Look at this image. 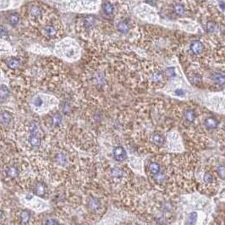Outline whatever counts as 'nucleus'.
Segmentation results:
<instances>
[{
    "label": "nucleus",
    "instance_id": "1",
    "mask_svg": "<svg viewBox=\"0 0 225 225\" xmlns=\"http://www.w3.org/2000/svg\"><path fill=\"white\" fill-rule=\"evenodd\" d=\"M113 157L114 158L117 160V161H124L126 157H127V154H126V151L122 147H117L113 149Z\"/></svg>",
    "mask_w": 225,
    "mask_h": 225
},
{
    "label": "nucleus",
    "instance_id": "2",
    "mask_svg": "<svg viewBox=\"0 0 225 225\" xmlns=\"http://www.w3.org/2000/svg\"><path fill=\"white\" fill-rule=\"evenodd\" d=\"M190 49L195 53V54H200L204 51V45L199 42V41H194L191 42L190 45Z\"/></svg>",
    "mask_w": 225,
    "mask_h": 225
},
{
    "label": "nucleus",
    "instance_id": "3",
    "mask_svg": "<svg viewBox=\"0 0 225 225\" xmlns=\"http://www.w3.org/2000/svg\"><path fill=\"white\" fill-rule=\"evenodd\" d=\"M28 141L29 143L34 147H38L41 145L42 140H41V135L38 134H34V133H31L30 136L28 138Z\"/></svg>",
    "mask_w": 225,
    "mask_h": 225
},
{
    "label": "nucleus",
    "instance_id": "4",
    "mask_svg": "<svg viewBox=\"0 0 225 225\" xmlns=\"http://www.w3.org/2000/svg\"><path fill=\"white\" fill-rule=\"evenodd\" d=\"M12 115L7 111L0 112V123L3 125H9L12 121Z\"/></svg>",
    "mask_w": 225,
    "mask_h": 225
},
{
    "label": "nucleus",
    "instance_id": "5",
    "mask_svg": "<svg viewBox=\"0 0 225 225\" xmlns=\"http://www.w3.org/2000/svg\"><path fill=\"white\" fill-rule=\"evenodd\" d=\"M62 115H61L60 113H59V112L54 113V114L52 116V118H51V123H52V125H53L54 127H59V126H60V125L62 124Z\"/></svg>",
    "mask_w": 225,
    "mask_h": 225
},
{
    "label": "nucleus",
    "instance_id": "6",
    "mask_svg": "<svg viewBox=\"0 0 225 225\" xmlns=\"http://www.w3.org/2000/svg\"><path fill=\"white\" fill-rule=\"evenodd\" d=\"M55 160H56L58 164H59L61 166H65L68 163V157L66 156V154L60 152V153L56 155Z\"/></svg>",
    "mask_w": 225,
    "mask_h": 225
},
{
    "label": "nucleus",
    "instance_id": "7",
    "mask_svg": "<svg viewBox=\"0 0 225 225\" xmlns=\"http://www.w3.org/2000/svg\"><path fill=\"white\" fill-rule=\"evenodd\" d=\"M45 192H46V187H45V185L43 184L38 183V184H37L35 185V187H34V193L36 195L42 196H43L45 194Z\"/></svg>",
    "mask_w": 225,
    "mask_h": 225
},
{
    "label": "nucleus",
    "instance_id": "8",
    "mask_svg": "<svg viewBox=\"0 0 225 225\" xmlns=\"http://www.w3.org/2000/svg\"><path fill=\"white\" fill-rule=\"evenodd\" d=\"M213 80L217 84H218V85H221V86L225 85V76L224 75H222L221 73H215V74H213Z\"/></svg>",
    "mask_w": 225,
    "mask_h": 225
},
{
    "label": "nucleus",
    "instance_id": "9",
    "mask_svg": "<svg viewBox=\"0 0 225 225\" xmlns=\"http://www.w3.org/2000/svg\"><path fill=\"white\" fill-rule=\"evenodd\" d=\"M20 60H19L18 59H16V58H10V59H9L7 60V65H8L10 69H12V70L19 68V67H20Z\"/></svg>",
    "mask_w": 225,
    "mask_h": 225
},
{
    "label": "nucleus",
    "instance_id": "10",
    "mask_svg": "<svg viewBox=\"0 0 225 225\" xmlns=\"http://www.w3.org/2000/svg\"><path fill=\"white\" fill-rule=\"evenodd\" d=\"M10 96V90L4 85H1L0 86V99L1 100H4L6 98H8Z\"/></svg>",
    "mask_w": 225,
    "mask_h": 225
},
{
    "label": "nucleus",
    "instance_id": "11",
    "mask_svg": "<svg viewBox=\"0 0 225 225\" xmlns=\"http://www.w3.org/2000/svg\"><path fill=\"white\" fill-rule=\"evenodd\" d=\"M88 207L91 210L96 211L100 207V202L96 198H91V199H90L89 202H88Z\"/></svg>",
    "mask_w": 225,
    "mask_h": 225
},
{
    "label": "nucleus",
    "instance_id": "12",
    "mask_svg": "<svg viewBox=\"0 0 225 225\" xmlns=\"http://www.w3.org/2000/svg\"><path fill=\"white\" fill-rule=\"evenodd\" d=\"M205 125L208 129H215L217 126V121L214 118H207L205 120Z\"/></svg>",
    "mask_w": 225,
    "mask_h": 225
},
{
    "label": "nucleus",
    "instance_id": "13",
    "mask_svg": "<svg viewBox=\"0 0 225 225\" xmlns=\"http://www.w3.org/2000/svg\"><path fill=\"white\" fill-rule=\"evenodd\" d=\"M18 175H19V170L14 166H11L7 169V175L10 178H15L18 176Z\"/></svg>",
    "mask_w": 225,
    "mask_h": 225
},
{
    "label": "nucleus",
    "instance_id": "14",
    "mask_svg": "<svg viewBox=\"0 0 225 225\" xmlns=\"http://www.w3.org/2000/svg\"><path fill=\"white\" fill-rule=\"evenodd\" d=\"M185 118L189 122H193L196 119V113L193 110H186L185 112Z\"/></svg>",
    "mask_w": 225,
    "mask_h": 225
},
{
    "label": "nucleus",
    "instance_id": "15",
    "mask_svg": "<svg viewBox=\"0 0 225 225\" xmlns=\"http://www.w3.org/2000/svg\"><path fill=\"white\" fill-rule=\"evenodd\" d=\"M45 32L48 37H53L57 33V30L52 25H47L45 27Z\"/></svg>",
    "mask_w": 225,
    "mask_h": 225
},
{
    "label": "nucleus",
    "instance_id": "16",
    "mask_svg": "<svg viewBox=\"0 0 225 225\" xmlns=\"http://www.w3.org/2000/svg\"><path fill=\"white\" fill-rule=\"evenodd\" d=\"M151 173L153 175H156L160 172V165L157 163H151L149 166Z\"/></svg>",
    "mask_w": 225,
    "mask_h": 225
},
{
    "label": "nucleus",
    "instance_id": "17",
    "mask_svg": "<svg viewBox=\"0 0 225 225\" xmlns=\"http://www.w3.org/2000/svg\"><path fill=\"white\" fill-rule=\"evenodd\" d=\"M152 140L154 141V143L158 145H163L164 143V138L159 134H154L152 136Z\"/></svg>",
    "mask_w": 225,
    "mask_h": 225
},
{
    "label": "nucleus",
    "instance_id": "18",
    "mask_svg": "<svg viewBox=\"0 0 225 225\" xmlns=\"http://www.w3.org/2000/svg\"><path fill=\"white\" fill-rule=\"evenodd\" d=\"M111 174H112V177L117 178V179H120V178H122L123 175H124L123 171H122L120 168H112V170H111Z\"/></svg>",
    "mask_w": 225,
    "mask_h": 225
},
{
    "label": "nucleus",
    "instance_id": "19",
    "mask_svg": "<svg viewBox=\"0 0 225 225\" xmlns=\"http://www.w3.org/2000/svg\"><path fill=\"white\" fill-rule=\"evenodd\" d=\"M117 28H118L119 31H120L122 33H127L129 31V26L125 22H119L117 25Z\"/></svg>",
    "mask_w": 225,
    "mask_h": 225
},
{
    "label": "nucleus",
    "instance_id": "20",
    "mask_svg": "<svg viewBox=\"0 0 225 225\" xmlns=\"http://www.w3.org/2000/svg\"><path fill=\"white\" fill-rule=\"evenodd\" d=\"M103 10L107 14H112L113 12V6L110 3H105L103 4Z\"/></svg>",
    "mask_w": 225,
    "mask_h": 225
},
{
    "label": "nucleus",
    "instance_id": "21",
    "mask_svg": "<svg viewBox=\"0 0 225 225\" xmlns=\"http://www.w3.org/2000/svg\"><path fill=\"white\" fill-rule=\"evenodd\" d=\"M30 217H31V213H29L28 211L24 210V211H22V212L20 213V219H21L22 222H24V223L28 222L29 219H30Z\"/></svg>",
    "mask_w": 225,
    "mask_h": 225
},
{
    "label": "nucleus",
    "instance_id": "22",
    "mask_svg": "<svg viewBox=\"0 0 225 225\" xmlns=\"http://www.w3.org/2000/svg\"><path fill=\"white\" fill-rule=\"evenodd\" d=\"M19 22V17L16 14H10L9 16V23L13 26L16 25Z\"/></svg>",
    "mask_w": 225,
    "mask_h": 225
},
{
    "label": "nucleus",
    "instance_id": "23",
    "mask_svg": "<svg viewBox=\"0 0 225 225\" xmlns=\"http://www.w3.org/2000/svg\"><path fill=\"white\" fill-rule=\"evenodd\" d=\"M154 179H155V181L158 183V184H163V182H164V179H165V177H164V175L163 174H161L160 172L159 173H158V174H156V175H154Z\"/></svg>",
    "mask_w": 225,
    "mask_h": 225
},
{
    "label": "nucleus",
    "instance_id": "24",
    "mask_svg": "<svg viewBox=\"0 0 225 225\" xmlns=\"http://www.w3.org/2000/svg\"><path fill=\"white\" fill-rule=\"evenodd\" d=\"M174 10H175V12L179 15H183V14L185 13V9L181 4H175Z\"/></svg>",
    "mask_w": 225,
    "mask_h": 225
},
{
    "label": "nucleus",
    "instance_id": "25",
    "mask_svg": "<svg viewBox=\"0 0 225 225\" xmlns=\"http://www.w3.org/2000/svg\"><path fill=\"white\" fill-rule=\"evenodd\" d=\"M94 23H95V20H94V19L92 18V17H91V16H89L87 17L86 20H85V25L88 28H91L93 25H94Z\"/></svg>",
    "mask_w": 225,
    "mask_h": 225
},
{
    "label": "nucleus",
    "instance_id": "26",
    "mask_svg": "<svg viewBox=\"0 0 225 225\" xmlns=\"http://www.w3.org/2000/svg\"><path fill=\"white\" fill-rule=\"evenodd\" d=\"M70 110H71V108H70V105L68 103V102H64L63 103L62 105V112L64 113V114H68L70 112Z\"/></svg>",
    "mask_w": 225,
    "mask_h": 225
},
{
    "label": "nucleus",
    "instance_id": "27",
    "mask_svg": "<svg viewBox=\"0 0 225 225\" xmlns=\"http://www.w3.org/2000/svg\"><path fill=\"white\" fill-rule=\"evenodd\" d=\"M31 14L35 16V17H38L41 14V10L40 8H38L37 6H34L31 9Z\"/></svg>",
    "mask_w": 225,
    "mask_h": 225
},
{
    "label": "nucleus",
    "instance_id": "28",
    "mask_svg": "<svg viewBox=\"0 0 225 225\" xmlns=\"http://www.w3.org/2000/svg\"><path fill=\"white\" fill-rule=\"evenodd\" d=\"M217 174L220 178L225 179V166H219L217 168Z\"/></svg>",
    "mask_w": 225,
    "mask_h": 225
},
{
    "label": "nucleus",
    "instance_id": "29",
    "mask_svg": "<svg viewBox=\"0 0 225 225\" xmlns=\"http://www.w3.org/2000/svg\"><path fill=\"white\" fill-rule=\"evenodd\" d=\"M8 36V31L7 30L3 27V26H0V37L2 38H6Z\"/></svg>",
    "mask_w": 225,
    "mask_h": 225
},
{
    "label": "nucleus",
    "instance_id": "30",
    "mask_svg": "<svg viewBox=\"0 0 225 225\" xmlns=\"http://www.w3.org/2000/svg\"><path fill=\"white\" fill-rule=\"evenodd\" d=\"M207 31H209V32H213V31L215 30V25H214V23H213V22H208V23L207 24Z\"/></svg>",
    "mask_w": 225,
    "mask_h": 225
},
{
    "label": "nucleus",
    "instance_id": "31",
    "mask_svg": "<svg viewBox=\"0 0 225 225\" xmlns=\"http://www.w3.org/2000/svg\"><path fill=\"white\" fill-rule=\"evenodd\" d=\"M204 180H205V182H207V183H211V182L213 181V176L210 175V174L207 173V174H205V175H204Z\"/></svg>",
    "mask_w": 225,
    "mask_h": 225
},
{
    "label": "nucleus",
    "instance_id": "32",
    "mask_svg": "<svg viewBox=\"0 0 225 225\" xmlns=\"http://www.w3.org/2000/svg\"><path fill=\"white\" fill-rule=\"evenodd\" d=\"M33 103H34V105L35 106H38V107H39V106H41L42 104V99L41 98V97H36L35 99H34V101H33Z\"/></svg>",
    "mask_w": 225,
    "mask_h": 225
},
{
    "label": "nucleus",
    "instance_id": "33",
    "mask_svg": "<svg viewBox=\"0 0 225 225\" xmlns=\"http://www.w3.org/2000/svg\"><path fill=\"white\" fill-rule=\"evenodd\" d=\"M45 224H50V225L59 224V223L58 221H56V220H54V219H52V218H50V219H48V220L45 222Z\"/></svg>",
    "mask_w": 225,
    "mask_h": 225
},
{
    "label": "nucleus",
    "instance_id": "34",
    "mask_svg": "<svg viewBox=\"0 0 225 225\" xmlns=\"http://www.w3.org/2000/svg\"><path fill=\"white\" fill-rule=\"evenodd\" d=\"M167 74L169 75V76H174V75H175L174 69H168V70H167Z\"/></svg>",
    "mask_w": 225,
    "mask_h": 225
},
{
    "label": "nucleus",
    "instance_id": "35",
    "mask_svg": "<svg viewBox=\"0 0 225 225\" xmlns=\"http://www.w3.org/2000/svg\"><path fill=\"white\" fill-rule=\"evenodd\" d=\"M147 2H149V3H155L157 0H147Z\"/></svg>",
    "mask_w": 225,
    "mask_h": 225
},
{
    "label": "nucleus",
    "instance_id": "36",
    "mask_svg": "<svg viewBox=\"0 0 225 225\" xmlns=\"http://www.w3.org/2000/svg\"><path fill=\"white\" fill-rule=\"evenodd\" d=\"M2 217H3V212H2V211L0 210V218H1Z\"/></svg>",
    "mask_w": 225,
    "mask_h": 225
},
{
    "label": "nucleus",
    "instance_id": "37",
    "mask_svg": "<svg viewBox=\"0 0 225 225\" xmlns=\"http://www.w3.org/2000/svg\"><path fill=\"white\" fill-rule=\"evenodd\" d=\"M200 1H205V0H200Z\"/></svg>",
    "mask_w": 225,
    "mask_h": 225
},
{
    "label": "nucleus",
    "instance_id": "38",
    "mask_svg": "<svg viewBox=\"0 0 225 225\" xmlns=\"http://www.w3.org/2000/svg\"><path fill=\"white\" fill-rule=\"evenodd\" d=\"M224 128H225V127H224Z\"/></svg>",
    "mask_w": 225,
    "mask_h": 225
}]
</instances>
